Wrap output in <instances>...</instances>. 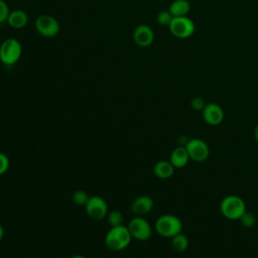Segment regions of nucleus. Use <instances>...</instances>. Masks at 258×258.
Wrapping results in <instances>:
<instances>
[{
	"label": "nucleus",
	"mask_w": 258,
	"mask_h": 258,
	"mask_svg": "<svg viewBox=\"0 0 258 258\" xmlns=\"http://www.w3.org/2000/svg\"><path fill=\"white\" fill-rule=\"evenodd\" d=\"M132 236L128 227L121 225L112 227L105 237L106 246L113 251H121L125 249L131 242Z\"/></svg>",
	"instance_id": "obj_1"
},
{
	"label": "nucleus",
	"mask_w": 258,
	"mask_h": 258,
	"mask_svg": "<svg viewBox=\"0 0 258 258\" xmlns=\"http://www.w3.org/2000/svg\"><path fill=\"white\" fill-rule=\"evenodd\" d=\"M246 211V204L239 196L229 195L221 201L220 212L228 220H239Z\"/></svg>",
	"instance_id": "obj_2"
},
{
	"label": "nucleus",
	"mask_w": 258,
	"mask_h": 258,
	"mask_svg": "<svg viewBox=\"0 0 258 258\" xmlns=\"http://www.w3.org/2000/svg\"><path fill=\"white\" fill-rule=\"evenodd\" d=\"M156 232L164 238H172L181 233L182 223L180 219L172 214H164L155 222Z\"/></svg>",
	"instance_id": "obj_3"
},
{
	"label": "nucleus",
	"mask_w": 258,
	"mask_h": 258,
	"mask_svg": "<svg viewBox=\"0 0 258 258\" xmlns=\"http://www.w3.org/2000/svg\"><path fill=\"white\" fill-rule=\"evenodd\" d=\"M22 54L21 43L16 38H7L0 45V60L2 63L12 66L16 63Z\"/></svg>",
	"instance_id": "obj_4"
},
{
	"label": "nucleus",
	"mask_w": 258,
	"mask_h": 258,
	"mask_svg": "<svg viewBox=\"0 0 258 258\" xmlns=\"http://www.w3.org/2000/svg\"><path fill=\"white\" fill-rule=\"evenodd\" d=\"M168 28L170 33L179 39L188 38L196 31L195 22L187 16L173 17Z\"/></svg>",
	"instance_id": "obj_5"
},
{
	"label": "nucleus",
	"mask_w": 258,
	"mask_h": 258,
	"mask_svg": "<svg viewBox=\"0 0 258 258\" xmlns=\"http://www.w3.org/2000/svg\"><path fill=\"white\" fill-rule=\"evenodd\" d=\"M184 146L188 153L189 159L195 162H204L210 156V146L205 140L201 138L188 139Z\"/></svg>",
	"instance_id": "obj_6"
},
{
	"label": "nucleus",
	"mask_w": 258,
	"mask_h": 258,
	"mask_svg": "<svg viewBox=\"0 0 258 258\" xmlns=\"http://www.w3.org/2000/svg\"><path fill=\"white\" fill-rule=\"evenodd\" d=\"M127 227L132 238L138 241H147L152 235L150 224L141 216H136L133 218Z\"/></svg>",
	"instance_id": "obj_7"
},
{
	"label": "nucleus",
	"mask_w": 258,
	"mask_h": 258,
	"mask_svg": "<svg viewBox=\"0 0 258 258\" xmlns=\"http://www.w3.org/2000/svg\"><path fill=\"white\" fill-rule=\"evenodd\" d=\"M35 28L37 32L44 37H53L59 32L57 20L48 14H41L36 18Z\"/></svg>",
	"instance_id": "obj_8"
},
{
	"label": "nucleus",
	"mask_w": 258,
	"mask_h": 258,
	"mask_svg": "<svg viewBox=\"0 0 258 258\" xmlns=\"http://www.w3.org/2000/svg\"><path fill=\"white\" fill-rule=\"evenodd\" d=\"M85 207L88 216L93 220L98 221L108 215V205L106 201L99 196L90 197Z\"/></svg>",
	"instance_id": "obj_9"
},
{
	"label": "nucleus",
	"mask_w": 258,
	"mask_h": 258,
	"mask_svg": "<svg viewBox=\"0 0 258 258\" xmlns=\"http://www.w3.org/2000/svg\"><path fill=\"white\" fill-rule=\"evenodd\" d=\"M202 116L204 121L210 126H218L220 125L225 117V113L223 108L214 102L207 103L205 108L202 111Z\"/></svg>",
	"instance_id": "obj_10"
},
{
	"label": "nucleus",
	"mask_w": 258,
	"mask_h": 258,
	"mask_svg": "<svg viewBox=\"0 0 258 258\" xmlns=\"http://www.w3.org/2000/svg\"><path fill=\"white\" fill-rule=\"evenodd\" d=\"M133 40L138 46H149L154 40V32L150 26L139 24L133 31Z\"/></svg>",
	"instance_id": "obj_11"
},
{
	"label": "nucleus",
	"mask_w": 258,
	"mask_h": 258,
	"mask_svg": "<svg viewBox=\"0 0 258 258\" xmlns=\"http://www.w3.org/2000/svg\"><path fill=\"white\" fill-rule=\"evenodd\" d=\"M154 206L153 200L149 196H139L131 204V212L136 216H144L148 214Z\"/></svg>",
	"instance_id": "obj_12"
},
{
	"label": "nucleus",
	"mask_w": 258,
	"mask_h": 258,
	"mask_svg": "<svg viewBox=\"0 0 258 258\" xmlns=\"http://www.w3.org/2000/svg\"><path fill=\"white\" fill-rule=\"evenodd\" d=\"M189 160L190 159H189L188 153L186 151L185 146H183V145H178L170 153L169 161L174 166V168H183V167H185Z\"/></svg>",
	"instance_id": "obj_13"
},
{
	"label": "nucleus",
	"mask_w": 258,
	"mask_h": 258,
	"mask_svg": "<svg viewBox=\"0 0 258 258\" xmlns=\"http://www.w3.org/2000/svg\"><path fill=\"white\" fill-rule=\"evenodd\" d=\"M174 166L168 160H159L153 166V173L156 177L160 179H166L173 175L174 173Z\"/></svg>",
	"instance_id": "obj_14"
},
{
	"label": "nucleus",
	"mask_w": 258,
	"mask_h": 258,
	"mask_svg": "<svg viewBox=\"0 0 258 258\" xmlns=\"http://www.w3.org/2000/svg\"><path fill=\"white\" fill-rule=\"evenodd\" d=\"M7 23L9 26L19 29L26 26L28 23V15L25 11L21 9H15L9 13Z\"/></svg>",
	"instance_id": "obj_15"
},
{
	"label": "nucleus",
	"mask_w": 258,
	"mask_h": 258,
	"mask_svg": "<svg viewBox=\"0 0 258 258\" xmlns=\"http://www.w3.org/2000/svg\"><path fill=\"white\" fill-rule=\"evenodd\" d=\"M173 17L187 16L190 11V3L187 0H174L168 8Z\"/></svg>",
	"instance_id": "obj_16"
},
{
	"label": "nucleus",
	"mask_w": 258,
	"mask_h": 258,
	"mask_svg": "<svg viewBox=\"0 0 258 258\" xmlns=\"http://www.w3.org/2000/svg\"><path fill=\"white\" fill-rule=\"evenodd\" d=\"M188 245H189L188 239L182 233H179L171 238V247L174 251L178 253L184 252L188 248Z\"/></svg>",
	"instance_id": "obj_17"
},
{
	"label": "nucleus",
	"mask_w": 258,
	"mask_h": 258,
	"mask_svg": "<svg viewBox=\"0 0 258 258\" xmlns=\"http://www.w3.org/2000/svg\"><path fill=\"white\" fill-rule=\"evenodd\" d=\"M238 221L245 228H252L257 224V218L255 214L249 211H246Z\"/></svg>",
	"instance_id": "obj_18"
},
{
	"label": "nucleus",
	"mask_w": 258,
	"mask_h": 258,
	"mask_svg": "<svg viewBox=\"0 0 258 258\" xmlns=\"http://www.w3.org/2000/svg\"><path fill=\"white\" fill-rule=\"evenodd\" d=\"M123 215L120 211L113 210L108 214V223L111 225V227H116V226H121L123 225Z\"/></svg>",
	"instance_id": "obj_19"
},
{
	"label": "nucleus",
	"mask_w": 258,
	"mask_h": 258,
	"mask_svg": "<svg viewBox=\"0 0 258 258\" xmlns=\"http://www.w3.org/2000/svg\"><path fill=\"white\" fill-rule=\"evenodd\" d=\"M172 19H173V16L169 12V10H162V11L158 12V14L156 15V21L160 26L168 27L169 24L171 23Z\"/></svg>",
	"instance_id": "obj_20"
},
{
	"label": "nucleus",
	"mask_w": 258,
	"mask_h": 258,
	"mask_svg": "<svg viewBox=\"0 0 258 258\" xmlns=\"http://www.w3.org/2000/svg\"><path fill=\"white\" fill-rule=\"evenodd\" d=\"M89 196L86 191L84 190H77L73 195V202L77 206H86V204L89 201Z\"/></svg>",
	"instance_id": "obj_21"
},
{
	"label": "nucleus",
	"mask_w": 258,
	"mask_h": 258,
	"mask_svg": "<svg viewBox=\"0 0 258 258\" xmlns=\"http://www.w3.org/2000/svg\"><path fill=\"white\" fill-rule=\"evenodd\" d=\"M9 7L4 0H0V24L7 22L9 16Z\"/></svg>",
	"instance_id": "obj_22"
},
{
	"label": "nucleus",
	"mask_w": 258,
	"mask_h": 258,
	"mask_svg": "<svg viewBox=\"0 0 258 258\" xmlns=\"http://www.w3.org/2000/svg\"><path fill=\"white\" fill-rule=\"evenodd\" d=\"M206 104L207 103L201 97H195L190 100V108L198 112H202L203 109L205 108Z\"/></svg>",
	"instance_id": "obj_23"
},
{
	"label": "nucleus",
	"mask_w": 258,
	"mask_h": 258,
	"mask_svg": "<svg viewBox=\"0 0 258 258\" xmlns=\"http://www.w3.org/2000/svg\"><path fill=\"white\" fill-rule=\"evenodd\" d=\"M9 164H10V161L8 156L5 153L0 152V175L4 174L8 170Z\"/></svg>",
	"instance_id": "obj_24"
},
{
	"label": "nucleus",
	"mask_w": 258,
	"mask_h": 258,
	"mask_svg": "<svg viewBox=\"0 0 258 258\" xmlns=\"http://www.w3.org/2000/svg\"><path fill=\"white\" fill-rule=\"evenodd\" d=\"M253 135H254V138H255V141L258 143V124L255 126L254 128V131H253Z\"/></svg>",
	"instance_id": "obj_25"
},
{
	"label": "nucleus",
	"mask_w": 258,
	"mask_h": 258,
	"mask_svg": "<svg viewBox=\"0 0 258 258\" xmlns=\"http://www.w3.org/2000/svg\"><path fill=\"white\" fill-rule=\"evenodd\" d=\"M3 237H4V228L0 224V241L3 239Z\"/></svg>",
	"instance_id": "obj_26"
},
{
	"label": "nucleus",
	"mask_w": 258,
	"mask_h": 258,
	"mask_svg": "<svg viewBox=\"0 0 258 258\" xmlns=\"http://www.w3.org/2000/svg\"><path fill=\"white\" fill-rule=\"evenodd\" d=\"M72 258H86V257L83 256V255H75V256H73Z\"/></svg>",
	"instance_id": "obj_27"
},
{
	"label": "nucleus",
	"mask_w": 258,
	"mask_h": 258,
	"mask_svg": "<svg viewBox=\"0 0 258 258\" xmlns=\"http://www.w3.org/2000/svg\"><path fill=\"white\" fill-rule=\"evenodd\" d=\"M257 231H258V229H257Z\"/></svg>",
	"instance_id": "obj_28"
}]
</instances>
